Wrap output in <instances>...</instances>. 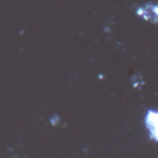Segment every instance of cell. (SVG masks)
I'll list each match as a JSON object with an SVG mask.
<instances>
[{"instance_id": "1", "label": "cell", "mask_w": 158, "mask_h": 158, "mask_svg": "<svg viewBox=\"0 0 158 158\" xmlns=\"http://www.w3.org/2000/svg\"><path fill=\"white\" fill-rule=\"evenodd\" d=\"M137 14L141 15L142 17L149 20V21H156L157 19V5L156 4H144L139 9H137Z\"/></svg>"}, {"instance_id": "2", "label": "cell", "mask_w": 158, "mask_h": 158, "mask_svg": "<svg viewBox=\"0 0 158 158\" xmlns=\"http://www.w3.org/2000/svg\"><path fill=\"white\" fill-rule=\"evenodd\" d=\"M157 115L154 111H149L148 115H147V118H146V122H147V127L148 130L152 132V136H153V139H156V126H157V120H156Z\"/></svg>"}]
</instances>
